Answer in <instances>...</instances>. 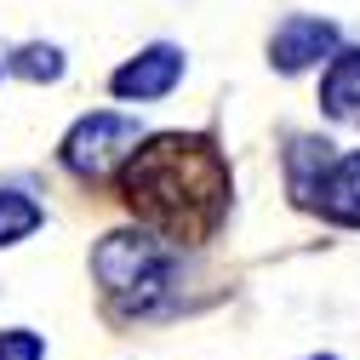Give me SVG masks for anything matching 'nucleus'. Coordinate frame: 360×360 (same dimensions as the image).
<instances>
[{"instance_id": "4", "label": "nucleus", "mask_w": 360, "mask_h": 360, "mask_svg": "<svg viewBox=\"0 0 360 360\" xmlns=\"http://www.w3.org/2000/svg\"><path fill=\"white\" fill-rule=\"evenodd\" d=\"M332 52H338V23H326V18H286L269 40V63L281 75H303Z\"/></svg>"}, {"instance_id": "5", "label": "nucleus", "mask_w": 360, "mask_h": 360, "mask_svg": "<svg viewBox=\"0 0 360 360\" xmlns=\"http://www.w3.org/2000/svg\"><path fill=\"white\" fill-rule=\"evenodd\" d=\"M177 80H184V52L177 46H149L131 63H120L109 86H115V98H166Z\"/></svg>"}, {"instance_id": "6", "label": "nucleus", "mask_w": 360, "mask_h": 360, "mask_svg": "<svg viewBox=\"0 0 360 360\" xmlns=\"http://www.w3.org/2000/svg\"><path fill=\"white\" fill-rule=\"evenodd\" d=\"M314 212H326L332 223H343V229H360V149L343 155V160H326L321 184H314L309 195Z\"/></svg>"}, {"instance_id": "9", "label": "nucleus", "mask_w": 360, "mask_h": 360, "mask_svg": "<svg viewBox=\"0 0 360 360\" xmlns=\"http://www.w3.org/2000/svg\"><path fill=\"white\" fill-rule=\"evenodd\" d=\"M34 229H40V206L23 189H0V246H18Z\"/></svg>"}, {"instance_id": "2", "label": "nucleus", "mask_w": 360, "mask_h": 360, "mask_svg": "<svg viewBox=\"0 0 360 360\" xmlns=\"http://www.w3.org/2000/svg\"><path fill=\"white\" fill-rule=\"evenodd\" d=\"M92 275H98V286H103V297L115 309L149 314L172 292V252L155 235H143V229H120V235H103L98 240Z\"/></svg>"}, {"instance_id": "1", "label": "nucleus", "mask_w": 360, "mask_h": 360, "mask_svg": "<svg viewBox=\"0 0 360 360\" xmlns=\"http://www.w3.org/2000/svg\"><path fill=\"white\" fill-rule=\"evenodd\" d=\"M120 195L166 240H206L229 212V166L206 138L166 131L120 160Z\"/></svg>"}, {"instance_id": "8", "label": "nucleus", "mask_w": 360, "mask_h": 360, "mask_svg": "<svg viewBox=\"0 0 360 360\" xmlns=\"http://www.w3.org/2000/svg\"><path fill=\"white\" fill-rule=\"evenodd\" d=\"M326 160H332V143H314V138H297V143H292L286 172H292V195H297V206H309V195H314V184H321Z\"/></svg>"}, {"instance_id": "3", "label": "nucleus", "mask_w": 360, "mask_h": 360, "mask_svg": "<svg viewBox=\"0 0 360 360\" xmlns=\"http://www.w3.org/2000/svg\"><path fill=\"white\" fill-rule=\"evenodd\" d=\"M131 149H138V120L131 115H115V109H98L86 115L69 138H63V166L75 177H103L115 172Z\"/></svg>"}, {"instance_id": "11", "label": "nucleus", "mask_w": 360, "mask_h": 360, "mask_svg": "<svg viewBox=\"0 0 360 360\" xmlns=\"http://www.w3.org/2000/svg\"><path fill=\"white\" fill-rule=\"evenodd\" d=\"M0 360H46V343H40V332H0Z\"/></svg>"}, {"instance_id": "7", "label": "nucleus", "mask_w": 360, "mask_h": 360, "mask_svg": "<svg viewBox=\"0 0 360 360\" xmlns=\"http://www.w3.org/2000/svg\"><path fill=\"white\" fill-rule=\"evenodd\" d=\"M321 103L332 120H360V52H332V69L321 80Z\"/></svg>"}, {"instance_id": "10", "label": "nucleus", "mask_w": 360, "mask_h": 360, "mask_svg": "<svg viewBox=\"0 0 360 360\" xmlns=\"http://www.w3.org/2000/svg\"><path fill=\"white\" fill-rule=\"evenodd\" d=\"M12 75H23V80H58L63 75V52L58 46H23L12 58Z\"/></svg>"}, {"instance_id": "12", "label": "nucleus", "mask_w": 360, "mask_h": 360, "mask_svg": "<svg viewBox=\"0 0 360 360\" xmlns=\"http://www.w3.org/2000/svg\"><path fill=\"white\" fill-rule=\"evenodd\" d=\"M314 360H332V354H314Z\"/></svg>"}]
</instances>
